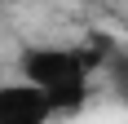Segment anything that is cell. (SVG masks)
<instances>
[{
  "mask_svg": "<svg viewBox=\"0 0 128 124\" xmlns=\"http://www.w3.org/2000/svg\"><path fill=\"white\" fill-rule=\"evenodd\" d=\"M84 75H88V62L75 49H53V44H40V49L22 53V80H31L36 89H44L53 98V106H75L84 98Z\"/></svg>",
  "mask_w": 128,
  "mask_h": 124,
  "instance_id": "1",
  "label": "cell"
},
{
  "mask_svg": "<svg viewBox=\"0 0 128 124\" xmlns=\"http://www.w3.org/2000/svg\"><path fill=\"white\" fill-rule=\"evenodd\" d=\"M58 111L44 89H36L31 80L18 84H0V124H49V115Z\"/></svg>",
  "mask_w": 128,
  "mask_h": 124,
  "instance_id": "2",
  "label": "cell"
}]
</instances>
